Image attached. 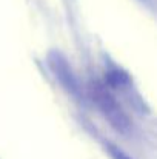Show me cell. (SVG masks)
I'll return each instance as SVG.
<instances>
[{"label":"cell","instance_id":"1","mask_svg":"<svg viewBox=\"0 0 157 159\" xmlns=\"http://www.w3.org/2000/svg\"><path fill=\"white\" fill-rule=\"evenodd\" d=\"M89 96L93 102L97 105V108L100 110V113L105 116V119L111 124V127H114L120 133H126L129 130L131 122L126 113L123 111V108L119 105V102L112 98V94L108 91V88L102 82H97V80L91 82Z\"/></svg>","mask_w":157,"mask_h":159},{"label":"cell","instance_id":"2","mask_svg":"<svg viewBox=\"0 0 157 159\" xmlns=\"http://www.w3.org/2000/svg\"><path fill=\"white\" fill-rule=\"evenodd\" d=\"M50 66H51L52 73L55 74V77L59 79V82L72 94H79V84L77 79L72 74V70L69 66V63L66 62V59L59 53H52L50 56Z\"/></svg>","mask_w":157,"mask_h":159},{"label":"cell","instance_id":"4","mask_svg":"<svg viewBox=\"0 0 157 159\" xmlns=\"http://www.w3.org/2000/svg\"><path fill=\"white\" fill-rule=\"evenodd\" d=\"M108 150H109V153H111L112 159H129L123 152H122V150H119V148H116V147H112V145H109Z\"/></svg>","mask_w":157,"mask_h":159},{"label":"cell","instance_id":"3","mask_svg":"<svg viewBox=\"0 0 157 159\" xmlns=\"http://www.w3.org/2000/svg\"><path fill=\"white\" fill-rule=\"evenodd\" d=\"M106 82H108V85L119 88V87L128 84V76L122 70H114V71H109L106 74Z\"/></svg>","mask_w":157,"mask_h":159}]
</instances>
